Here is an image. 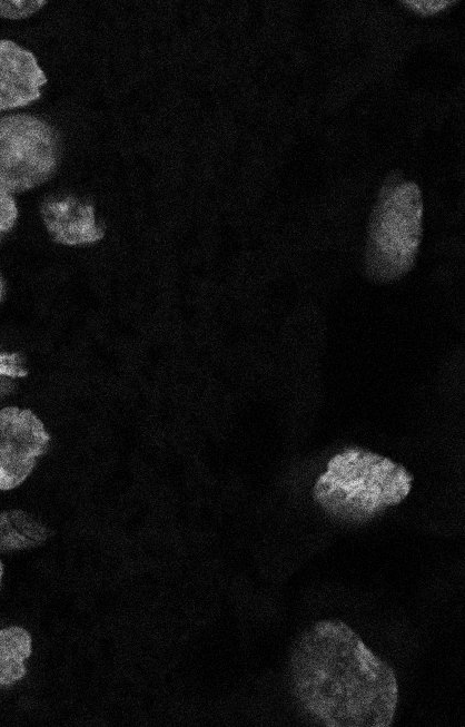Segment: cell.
<instances>
[{
	"mask_svg": "<svg viewBox=\"0 0 465 727\" xmlns=\"http://www.w3.org/2000/svg\"><path fill=\"white\" fill-rule=\"evenodd\" d=\"M454 0H405L404 4L410 7L413 10L422 14H434L438 11L446 9L449 4L455 3Z\"/></svg>",
	"mask_w": 465,
	"mask_h": 727,
	"instance_id": "12",
	"label": "cell"
},
{
	"mask_svg": "<svg viewBox=\"0 0 465 727\" xmlns=\"http://www.w3.org/2000/svg\"><path fill=\"white\" fill-rule=\"evenodd\" d=\"M46 82L31 51L11 40H0V111L37 100Z\"/></svg>",
	"mask_w": 465,
	"mask_h": 727,
	"instance_id": "6",
	"label": "cell"
},
{
	"mask_svg": "<svg viewBox=\"0 0 465 727\" xmlns=\"http://www.w3.org/2000/svg\"><path fill=\"white\" fill-rule=\"evenodd\" d=\"M18 218V208L11 194L0 188V240L11 230Z\"/></svg>",
	"mask_w": 465,
	"mask_h": 727,
	"instance_id": "11",
	"label": "cell"
},
{
	"mask_svg": "<svg viewBox=\"0 0 465 727\" xmlns=\"http://www.w3.org/2000/svg\"><path fill=\"white\" fill-rule=\"evenodd\" d=\"M2 293H3V284H2L1 276H0V301H1V297H2Z\"/></svg>",
	"mask_w": 465,
	"mask_h": 727,
	"instance_id": "15",
	"label": "cell"
},
{
	"mask_svg": "<svg viewBox=\"0 0 465 727\" xmlns=\"http://www.w3.org/2000/svg\"><path fill=\"white\" fill-rule=\"evenodd\" d=\"M412 477L400 464L360 448L335 454L314 487L316 502L345 522L372 519L409 493Z\"/></svg>",
	"mask_w": 465,
	"mask_h": 727,
	"instance_id": "2",
	"label": "cell"
},
{
	"mask_svg": "<svg viewBox=\"0 0 465 727\" xmlns=\"http://www.w3.org/2000/svg\"><path fill=\"white\" fill-rule=\"evenodd\" d=\"M60 157L59 139L42 119L14 114L0 117V188L17 194L47 181Z\"/></svg>",
	"mask_w": 465,
	"mask_h": 727,
	"instance_id": "4",
	"label": "cell"
},
{
	"mask_svg": "<svg viewBox=\"0 0 465 727\" xmlns=\"http://www.w3.org/2000/svg\"><path fill=\"white\" fill-rule=\"evenodd\" d=\"M0 372L10 375L21 374V370L11 357H0Z\"/></svg>",
	"mask_w": 465,
	"mask_h": 727,
	"instance_id": "13",
	"label": "cell"
},
{
	"mask_svg": "<svg viewBox=\"0 0 465 727\" xmlns=\"http://www.w3.org/2000/svg\"><path fill=\"white\" fill-rule=\"evenodd\" d=\"M47 536L46 527L24 511L0 513V549L3 551L37 547Z\"/></svg>",
	"mask_w": 465,
	"mask_h": 727,
	"instance_id": "9",
	"label": "cell"
},
{
	"mask_svg": "<svg viewBox=\"0 0 465 727\" xmlns=\"http://www.w3.org/2000/svg\"><path fill=\"white\" fill-rule=\"evenodd\" d=\"M50 436L42 421L30 410H0V490L20 485L31 473Z\"/></svg>",
	"mask_w": 465,
	"mask_h": 727,
	"instance_id": "5",
	"label": "cell"
},
{
	"mask_svg": "<svg viewBox=\"0 0 465 727\" xmlns=\"http://www.w3.org/2000/svg\"><path fill=\"white\" fill-rule=\"evenodd\" d=\"M290 678L301 708L329 727H387L398 689L392 667L348 625L320 620L296 640Z\"/></svg>",
	"mask_w": 465,
	"mask_h": 727,
	"instance_id": "1",
	"label": "cell"
},
{
	"mask_svg": "<svg viewBox=\"0 0 465 727\" xmlns=\"http://www.w3.org/2000/svg\"><path fill=\"white\" fill-rule=\"evenodd\" d=\"M31 650L28 630L18 626L0 629V687L13 685L24 677V661Z\"/></svg>",
	"mask_w": 465,
	"mask_h": 727,
	"instance_id": "8",
	"label": "cell"
},
{
	"mask_svg": "<svg viewBox=\"0 0 465 727\" xmlns=\"http://www.w3.org/2000/svg\"><path fill=\"white\" fill-rule=\"evenodd\" d=\"M46 1H0V18L23 19L36 13Z\"/></svg>",
	"mask_w": 465,
	"mask_h": 727,
	"instance_id": "10",
	"label": "cell"
},
{
	"mask_svg": "<svg viewBox=\"0 0 465 727\" xmlns=\"http://www.w3.org/2000/svg\"><path fill=\"white\" fill-rule=\"evenodd\" d=\"M41 217L51 238L63 245L89 244L103 237L92 205L71 196L46 199Z\"/></svg>",
	"mask_w": 465,
	"mask_h": 727,
	"instance_id": "7",
	"label": "cell"
},
{
	"mask_svg": "<svg viewBox=\"0 0 465 727\" xmlns=\"http://www.w3.org/2000/svg\"><path fill=\"white\" fill-rule=\"evenodd\" d=\"M2 574H3V566H2V562L0 560V586H1Z\"/></svg>",
	"mask_w": 465,
	"mask_h": 727,
	"instance_id": "14",
	"label": "cell"
},
{
	"mask_svg": "<svg viewBox=\"0 0 465 727\" xmlns=\"http://www.w3.org/2000/svg\"><path fill=\"white\" fill-rule=\"evenodd\" d=\"M423 200L412 181L383 189L375 208L367 247V272L377 282H393L414 265L422 238Z\"/></svg>",
	"mask_w": 465,
	"mask_h": 727,
	"instance_id": "3",
	"label": "cell"
}]
</instances>
